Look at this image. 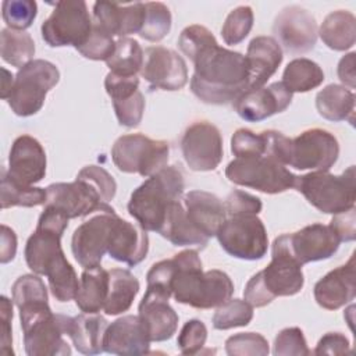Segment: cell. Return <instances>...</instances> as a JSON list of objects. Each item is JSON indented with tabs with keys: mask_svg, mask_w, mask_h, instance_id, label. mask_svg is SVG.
I'll return each mask as SVG.
<instances>
[{
	"mask_svg": "<svg viewBox=\"0 0 356 356\" xmlns=\"http://www.w3.org/2000/svg\"><path fill=\"white\" fill-rule=\"evenodd\" d=\"M305 284L302 264L277 245L271 246V261L256 273L243 289V298L253 307H263L277 296H292Z\"/></svg>",
	"mask_w": 356,
	"mask_h": 356,
	"instance_id": "cell-6",
	"label": "cell"
},
{
	"mask_svg": "<svg viewBox=\"0 0 356 356\" xmlns=\"http://www.w3.org/2000/svg\"><path fill=\"white\" fill-rule=\"evenodd\" d=\"M339 143L330 131L312 128L289 140L285 164L296 170L328 171L338 160Z\"/></svg>",
	"mask_w": 356,
	"mask_h": 356,
	"instance_id": "cell-13",
	"label": "cell"
},
{
	"mask_svg": "<svg viewBox=\"0 0 356 356\" xmlns=\"http://www.w3.org/2000/svg\"><path fill=\"white\" fill-rule=\"evenodd\" d=\"M107 320L97 313H82L71 317L68 337L75 349L82 355H99L104 352L103 337Z\"/></svg>",
	"mask_w": 356,
	"mask_h": 356,
	"instance_id": "cell-31",
	"label": "cell"
},
{
	"mask_svg": "<svg viewBox=\"0 0 356 356\" xmlns=\"http://www.w3.org/2000/svg\"><path fill=\"white\" fill-rule=\"evenodd\" d=\"M139 292L138 278L124 268L108 271V293L104 303V313L117 316L127 312Z\"/></svg>",
	"mask_w": 356,
	"mask_h": 356,
	"instance_id": "cell-35",
	"label": "cell"
},
{
	"mask_svg": "<svg viewBox=\"0 0 356 356\" xmlns=\"http://www.w3.org/2000/svg\"><path fill=\"white\" fill-rule=\"evenodd\" d=\"M149 252V236L139 225L121 217H115L110 231L107 253L111 259L125 263L129 267L145 260Z\"/></svg>",
	"mask_w": 356,
	"mask_h": 356,
	"instance_id": "cell-25",
	"label": "cell"
},
{
	"mask_svg": "<svg viewBox=\"0 0 356 356\" xmlns=\"http://www.w3.org/2000/svg\"><path fill=\"white\" fill-rule=\"evenodd\" d=\"M1 245H0V263L6 264L15 257L17 253V235L15 232L1 224Z\"/></svg>",
	"mask_w": 356,
	"mask_h": 356,
	"instance_id": "cell-56",
	"label": "cell"
},
{
	"mask_svg": "<svg viewBox=\"0 0 356 356\" xmlns=\"http://www.w3.org/2000/svg\"><path fill=\"white\" fill-rule=\"evenodd\" d=\"M174 274L171 280V296L178 303L195 309L218 307L231 299L234 282L221 270L203 273L202 261L196 250L188 249L174 257Z\"/></svg>",
	"mask_w": 356,
	"mask_h": 356,
	"instance_id": "cell-3",
	"label": "cell"
},
{
	"mask_svg": "<svg viewBox=\"0 0 356 356\" xmlns=\"http://www.w3.org/2000/svg\"><path fill=\"white\" fill-rule=\"evenodd\" d=\"M253 26V11L249 6H239L234 8L225 18L221 28L222 40L229 44L241 43L250 32Z\"/></svg>",
	"mask_w": 356,
	"mask_h": 356,
	"instance_id": "cell-42",
	"label": "cell"
},
{
	"mask_svg": "<svg viewBox=\"0 0 356 356\" xmlns=\"http://www.w3.org/2000/svg\"><path fill=\"white\" fill-rule=\"evenodd\" d=\"M78 175L90 181L96 186V189L100 192V195L106 203L113 200V197L115 196L117 184H115L114 178L103 167L90 164V165L83 167L78 172Z\"/></svg>",
	"mask_w": 356,
	"mask_h": 356,
	"instance_id": "cell-50",
	"label": "cell"
},
{
	"mask_svg": "<svg viewBox=\"0 0 356 356\" xmlns=\"http://www.w3.org/2000/svg\"><path fill=\"white\" fill-rule=\"evenodd\" d=\"M355 64H356V53L350 51L348 54H345L339 63H338V68H337V74L338 78L341 79V82L346 86H349L350 89H353L356 86V75H355Z\"/></svg>",
	"mask_w": 356,
	"mask_h": 356,
	"instance_id": "cell-55",
	"label": "cell"
},
{
	"mask_svg": "<svg viewBox=\"0 0 356 356\" xmlns=\"http://www.w3.org/2000/svg\"><path fill=\"white\" fill-rule=\"evenodd\" d=\"M3 21L10 29L24 31L36 18L38 4L33 0H6L1 4Z\"/></svg>",
	"mask_w": 356,
	"mask_h": 356,
	"instance_id": "cell-43",
	"label": "cell"
},
{
	"mask_svg": "<svg viewBox=\"0 0 356 356\" xmlns=\"http://www.w3.org/2000/svg\"><path fill=\"white\" fill-rule=\"evenodd\" d=\"M60 81L58 68L47 60H32L18 70L11 93L7 99L14 114L29 117L36 114L46 99V95Z\"/></svg>",
	"mask_w": 356,
	"mask_h": 356,
	"instance_id": "cell-9",
	"label": "cell"
},
{
	"mask_svg": "<svg viewBox=\"0 0 356 356\" xmlns=\"http://www.w3.org/2000/svg\"><path fill=\"white\" fill-rule=\"evenodd\" d=\"M138 312L150 341L161 342L172 338L178 327V314L170 306L167 298L146 289Z\"/></svg>",
	"mask_w": 356,
	"mask_h": 356,
	"instance_id": "cell-28",
	"label": "cell"
},
{
	"mask_svg": "<svg viewBox=\"0 0 356 356\" xmlns=\"http://www.w3.org/2000/svg\"><path fill=\"white\" fill-rule=\"evenodd\" d=\"M117 214L111 211H99L82 222L72 234L71 250L75 260L83 268L97 267L107 253L110 231Z\"/></svg>",
	"mask_w": 356,
	"mask_h": 356,
	"instance_id": "cell-17",
	"label": "cell"
},
{
	"mask_svg": "<svg viewBox=\"0 0 356 356\" xmlns=\"http://www.w3.org/2000/svg\"><path fill=\"white\" fill-rule=\"evenodd\" d=\"M316 108L328 121H349L353 124L355 93L342 85H327L316 96Z\"/></svg>",
	"mask_w": 356,
	"mask_h": 356,
	"instance_id": "cell-33",
	"label": "cell"
},
{
	"mask_svg": "<svg viewBox=\"0 0 356 356\" xmlns=\"http://www.w3.org/2000/svg\"><path fill=\"white\" fill-rule=\"evenodd\" d=\"M1 58L13 67L22 68L35 56V43L29 33L6 28L0 33Z\"/></svg>",
	"mask_w": 356,
	"mask_h": 356,
	"instance_id": "cell-37",
	"label": "cell"
},
{
	"mask_svg": "<svg viewBox=\"0 0 356 356\" xmlns=\"http://www.w3.org/2000/svg\"><path fill=\"white\" fill-rule=\"evenodd\" d=\"M28 356H70L68 337L71 317L54 314L47 300L29 302L18 307Z\"/></svg>",
	"mask_w": 356,
	"mask_h": 356,
	"instance_id": "cell-5",
	"label": "cell"
},
{
	"mask_svg": "<svg viewBox=\"0 0 356 356\" xmlns=\"http://www.w3.org/2000/svg\"><path fill=\"white\" fill-rule=\"evenodd\" d=\"M339 243L341 241L331 225L320 222L306 225L292 234H282L273 242L302 266L330 259L338 250Z\"/></svg>",
	"mask_w": 356,
	"mask_h": 356,
	"instance_id": "cell-14",
	"label": "cell"
},
{
	"mask_svg": "<svg viewBox=\"0 0 356 356\" xmlns=\"http://www.w3.org/2000/svg\"><path fill=\"white\" fill-rule=\"evenodd\" d=\"M295 189L321 213H345L355 207V165L348 167L341 175L328 171H312L300 175L296 178Z\"/></svg>",
	"mask_w": 356,
	"mask_h": 356,
	"instance_id": "cell-8",
	"label": "cell"
},
{
	"mask_svg": "<svg viewBox=\"0 0 356 356\" xmlns=\"http://www.w3.org/2000/svg\"><path fill=\"white\" fill-rule=\"evenodd\" d=\"M0 320H1V353L13 355V338H11V320H13V303L4 295L0 298Z\"/></svg>",
	"mask_w": 356,
	"mask_h": 356,
	"instance_id": "cell-54",
	"label": "cell"
},
{
	"mask_svg": "<svg viewBox=\"0 0 356 356\" xmlns=\"http://www.w3.org/2000/svg\"><path fill=\"white\" fill-rule=\"evenodd\" d=\"M104 88L111 97L118 122L127 128L138 127L145 111V97L139 90V78L108 72Z\"/></svg>",
	"mask_w": 356,
	"mask_h": 356,
	"instance_id": "cell-21",
	"label": "cell"
},
{
	"mask_svg": "<svg viewBox=\"0 0 356 356\" xmlns=\"http://www.w3.org/2000/svg\"><path fill=\"white\" fill-rule=\"evenodd\" d=\"M355 253L349 261L327 273L314 285V299L327 310H337L352 302L356 295L355 284Z\"/></svg>",
	"mask_w": 356,
	"mask_h": 356,
	"instance_id": "cell-26",
	"label": "cell"
},
{
	"mask_svg": "<svg viewBox=\"0 0 356 356\" xmlns=\"http://www.w3.org/2000/svg\"><path fill=\"white\" fill-rule=\"evenodd\" d=\"M108 293V271L102 266L85 268L79 278L75 303L83 313L103 310Z\"/></svg>",
	"mask_w": 356,
	"mask_h": 356,
	"instance_id": "cell-32",
	"label": "cell"
},
{
	"mask_svg": "<svg viewBox=\"0 0 356 356\" xmlns=\"http://www.w3.org/2000/svg\"><path fill=\"white\" fill-rule=\"evenodd\" d=\"M170 146L165 140H156L143 134L120 136L111 147L114 165L127 174L150 177L168 163Z\"/></svg>",
	"mask_w": 356,
	"mask_h": 356,
	"instance_id": "cell-10",
	"label": "cell"
},
{
	"mask_svg": "<svg viewBox=\"0 0 356 356\" xmlns=\"http://www.w3.org/2000/svg\"><path fill=\"white\" fill-rule=\"evenodd\" d=\"M318 35L327 47L345 51L356 42V18L346 10L332 11L324 18Z\"/></svg>",
	"mask_w": 356,
	"mask_h": 356,
	"instance_id": "cell-34",
	"label": "cell"
},
{
	"mask_svg": "<svg viewBox=\"0 0 356 356\" xmlns=\"http://www.w3.org/2000/svg\"><path fill=\"white\" fill-rule=\"evenodd\" d=\"M324 81L321 67L305 57L295 58L288 63L282 74V83L292 93H305L320 86Z\"/></svg>",
	"mask_w": 356,
	"mask_h": 356,
	"instance_id": "cell-36",
	"label": "cell"
},
{
	"mask_svg": "<svg viewBox=\"0 0 356 356\" xmlns=\"http://www.w3.org/2000/svg\"><path fill=\"white\" fill-rule=\"evenodd\" d=\"M145 19V3L136 1L120 4L111 1H96L93 4V22L111 36L127 38L139 33Z\"/></svg>",
	"mask_w": 356,
	"mask_h": 356,
	"instance_id": "cell-24",
	"label": "cell"
},
{
	"mask_svg": "<svg viewBox=\"0 0 356 356\" xmlns=\"http://www.w3.org/2000/svg\"><path fill=\"white\" fill-rule=\"evenodd\" d=\"M184 207L189 221L209 239L217 235L227 218L224 202L206 191H189L184 197Z\"/></svg>",
	"mask_w": 356,
	"mask_h": 356,
	"instance_id": "cell-29",
	"label": "cell"
},
{
	"mask_svg": "<svg viewBox=\"0 0 356 356\" xmlns=\"http://www.w3.org/2000/svg\"><path fill=\"white\" fill-rule=\"evenodd\" d=\"M11 293L13 302L17 307L35 300H49L44 282L33 274H24L18 277L11 288Z\"/></svg>",
	"mask_w": 356,
	"mask_h": 356,
	"instance_id": "cell-46",
	"label": "cell"
},
{
	"mask_svg": "<svg viewBox=\"0 0 356 356\" xmlns=\"http://www.w3.org/2000/svg\"><path fill=\"white\" fill-rule=\"evenodd\" d=\"M292 95L282 82H274L268 86L246 90L232 102V107L242 120L257 122L286 110L292 102Z\"/></svg>",
	"mask_w": 356,
	"mask_h": 356,
	"instance_id": "cell-20",
	"label": "cell"
},
{
	"mask_svg": "<svg viewBox=\"0 0 356 356\" xmlns=\"http://www.w3.org/2000/svg\"><path fill=\"white\" fill-rule=\"evenodd\" d=\"M140 75L153 89L178 90L188 82L185 60L163 46H150L145 50Z\"/></svg>",
	"mask_w": 356,
	"mask_h": 356,
	"instance_id": "cell-19",
	"label": "cell"
},
{
	"mask_svg": "<svg viewBox=\"0 0 356 356\" xmlns=\"http://www.w3.org/2000/svg\"><path fill=\"white\" fill-rule=\"evenodd\" d=\"M273 353L275 356H303L312 352L307 348L303 331L298 327L284 328L274 339Z\"/></svg>",
	"mask_w": 356,
	"mask_h": 356,
	"instance_id": "cell-47",
	"label": "cell"
},
{
	"mask_svg": "<svg viewBox=\"0 0 356 356\" xmlns=\"http://www.w3.org/2000/svg\"><path fill=\"white\" fill-rule=\"evenodd\" d=\"M207 339V328L204 323L192 318L184 324L178 335V348L182 355H196L202 350Z\"/></svg>",
	"mask_w": 356,
	"mask_h": 356,
	"instance_id": "cell-49",
	"label": "cell"
},
{
	"mask_svg": "<svg viewBox=\"0 0 356 356\" xmlns=\"http://www.w3.org/2000/svg\"><path fill=\"white\" fill-rule=\"evenodd\" d=\"M225 352L229 356H267L268 342L257 332H239L225 341Z\"/></svg>",
	"mask_w": 356,
	"mask_h": 356,
	"instance_id": "cell-44",
	"label": "cell"
},
{
	"mask_svg": "<svg viewBox=\"0 0 356 356\" xmlns=\"http://www.w3.org/2000/svg\"><path fill=\"white\" fill-rule=\"evenodd\" d=\"M225 177L235 185L252 188L268 195L295 188L298 178V175L291 172L285 164L271 153L268 139L267 150L263 154L235 157L229 161L225 168Z\"/></svg>",
	"mask_w": 356,
	"mask_h": 356,
	"instance_id": "cell-7",
	"label": "cell"
},
{
	"mask_svg": "<svg viewBox=\"0 0 356 356\" xmlns=\"http://www.w3.org/2000/svg\"><path fill=\"white\" fill-rule=\"evenodd\" d=\"M185 163L193 171H213L222 160V138L216 125L197 121L189 125L181 139Z\"/></svg>",
	"mask_w": 356,
	"mask_h": 356,
	"instance_id": "cell-16",
	"label": "cell"
},
{
	"mask_svg": "<svg viewBox=\"0 0 356 356\" xmlns=\"http://www.w3.org/2000/svg\"><path fill=\"white\" fill-rule=\"evenodd\" d=\"M267 150L266 132L254 134L250 129L241 128L234 132L231 138V152L235 157L263 154Z\"/></svg>",
	"mask_w": 356,
	"mask_h": 356,
	"instance_id": "cell-48",
	"label": "cell"
},
{
	"mask_svg": "<svg viewBox=\"0 0 356 356\" xmlns=\"http://www.w3.org/2000/svg\"><path fill=\"white\" fill-rule=\"evenodd\" d=\"M314 355H345L349 353V339L341 332H327L320 338Z\"/></svg>",
	"mask_w": 356,
	"mask_h": 356,
	"instance_id": "cell-53",
	"label": "cell"
},
{
	"mask_svg": "<svg viewBox=\"0 0 356 356\" xmlns=\"http://www.w3.org/2000/svg\"><path fill=\"white\" fill-rule=\"evenodd\" d=\"M8 177L18 184L32 186L46 174V152L31 135L18 136L8 156Z\"/></svg>",
	"mask_w": 356,
	"mask_h": 356,
	"instance_id": "cell-22",
	"label": "cell"
},
{
	"mask_svg": "<svg viewBox=\"0 0 356 356\" xmlns=\"http://www.w3.org/2000/svg\"><path fill=\"white\" fill-rule=\"evenodd\" d=\"M143 50L138 40L132 38H120L115 42L113 56L106 61L110 72L122 76H134L140 72L143 65Z\"/></svg>",
	"mask_w": 356,
	"mask_h": 356,
	"instance_id": "cell-39",
	"label": "cell"
},
{
	"mask_svg": "<svg viewBox=\"0 0 356 356\" xmlns=\"http://www.w3.org/2000/svg\"><path fill=\"white\" fill-rule=\"evenodd\" d=\"M225 211L228 216L235 214H259L261 211V200L243 191H232L225 202Z\"/></svg>",
	"mask_w": 356,
	"mask_h": 356,
	"instance_id": "cell-51",
	"label": "cell"
},
{
	"mask_svg": "<svg viewBox=\"0 0 356 356\" xmlns=\"http://www.w3.org/2000/svg\"><path fill=\"white\" fill-rule=\"evenodd\" d=\"M93 21L83 0H63L40 26L42 38L50 47L74 46L78 49L89 36Z\"/></svg>",
	"mask_w": 356,
	"mask_h": 356,
	"instance_id": "cell-11",
	"label": "cell"
},
{
	"mask_svg": "<svg viewBox=\"0 0 356 356\" xmlns=\"http://www.w3.org/2000/svg\"><path fill=\"white\" fill-rule=\"evenodd\" d=\"M356 213L355 207L345 211V213H338L334 214L330 225L338 235L341 242H352L356 238Z\"/></svg>",
	"mask_w": 356,
	"mask_h": 356,
	"instance_id": "cell-52",
	"label": "cell"
},
{
	"mask_svg": "<svg viewBox=\"0 0 356 356\" xmlns=\"http://www.w3.org/2000/svg\"><path fill=\"white\" fill-rule=\"evenodd\" d=\"M253 318V306L242 299H229L217 307L213 316V327L216 330H229L245 327Z\"/></svg>",
	"mask_w": 356,
	"mask_h": 356,
	"instance_id": "cell-41",
	"label": "cell"
},
{
	"mask_svg": "<svg viewBox=\"0 0 356 356\" xmlns=\"http://www.w3.org/2000/svg\"><path fill=\"white\" fill-rule=\"evenodd\" d=\"M273 33L288 53L302 54L314 49L318 29L314 17L306 8L289 6L275 17Z\"/></svg>",
	"mask_w": 356,
	"mask_h": 356,
	"instance_id": "cell-18",
	"label": "cell"
},
{
	"mask_svg": "<svg viewBox=\"0 0 356 356\" xmlns=\"http://www.w3.org/2000/svg\"><path fill=\"white\" fill-rule=\"evenodd\" d=\"M178 46L193 63L191 90L203 103L228 104L248 90L246 57L221 47L206 26H186L179 35Z\"/></svg>",
	"mask_w": 356,
	"mask_h": 356,
	"instance_id": "cell-1",
	"label": "cell"
},
{
	"mask_svg": "<svg viewBox=\"0 0 356 356\" xmlns=\"http://www.w3.org/2000/svg\"><path fill=\"white\" fill-rule=\"evenodd\" d=\"M171 29V13L168 7L160 1L145 3V19L140 38L149 42H160Z\"/></svg>",
	"mask_w": 356,
	"mask_h": 356,
	"instance_id": "cell-40",
	"label": "cell"
},
{
	"mask_svg": "<svg viewBox=\"0 0 356 356\" xmlns=\"http://www.w3.org/2000/svg\"><path fill=\"white\" fill-rule=\"evenodd\" d=\"M68 218L51 206H44L36 229L25 245V261L38 275H46L56 300L75 299L79 280L74 267L67 260L61 236L68 227Z\"/></svg>",
	"mask_w": 356,
	"mask_h": 356,
	"instance_id": "cell-2",
	"label": "cell"
},
{
	"mask_svg": "<svg viewBox=\"0 0 356 356\" xmlns=\"http://www.w3.org/2000/svg\"><path fill=\"white\" fill-rule=\"evenodd\" d=\"M76 50L85 58L95 61H107L115 50V42L113 40V36L110 33H107L104 29H102L99 25L93 22L92 32Z\"/></svg>",
	"mask_w": 356,
	"mask_h": 356,
	"instance_id": "cell-45",
	"label": "cell"
},
{
	"mask_svg": "<svg viewBox=\"0 0 356 356\" xmlns=\"http://www.w3.org/2000/svg\"><path fill=\"white\" fill-rule=\"evenodd\" d=\"M47 199L44 206H51L68 220L85 217L93 211L114 210L106 203L96 186L76 175L74 182H57L46 188Z\"/></svg>",
	"mask_w": 356,
	"mask_h": 356,
	"instance_id": "cell-15",
	"label": "cell"
},
{
	"mask_svg": "<svg viewBox=\"0 0 356 356\" xmlns=\"http://www.w3.org/2000/svg\"><path fill=\"white\" fill-rule=\"evenodd\" d=\"M159 234L175 246H195L197 249H204L209 243V238L189 221L181 200L171 203Z\"/></svg>",
	"mask_w": 356,
	"mask_h": 356,
	"instance_id": "cell-30",
	"label": "cell"
},
{
	"mask_svg": "<svg viewBox=\"0 0 356 356\" xmlns=\"http://www.w3.org/2000/svg\"><path fill=\"white\" fill-rule=\"evenodd\" d=\"M248 90L261 88L282 63V49L271 36H256L250 40L246 51Z\"/></svg>",
	"mask_w": 356,
	"mask_h": 356,
	"instance_id": "cell-27",
	"label": "cell"
},
{
	"mask_svg": "<svg viewBox=\"0 0 356 356\" xmlns=\"http://www.w3.org/2000/svg\"><path fill=\"white\" fill-rule=\"evenodd\" d=\"M3 74H4V78H3V85H1V97L3 99H8L10 93H11V89H13V85H14V78H13V74L10 71H7L6 68L1 70Z\"/></svg>",
	"mask_w": 356,
	"mask_h": 356,
	"instance_id": "cell-57",
	"label": "cell"
},
{
	"mask_svg": "<svg viewBox=\"0 0 356 356\" xmlns=\"http://www.w3.org/2000/svg\"><path fill=\"white\" fill-rule=\"evenodd\" d=\"M184 189L182 172L175 165H165L131 193L128 213L145 231L159 232L168 207L181 200Z\"/></svg>",
	"mask_w": 356,
	"mask_h": 356,
	"instance_id": "cell-4",
	"label": "cell"
},
{
	"mask_svg": "<svg viewBox=\"0 0 356 356\" xmlns=\"http://www.w3.org/2000/svg\"><path fill=\"white\" fill-rule=\"evenodd\" d=\"M149 334L139 316L127 314L107 325L103 349L113 355H146L150 348Z\"/></svg>",
	"mask_w": 356,
	"mask_h": 356,
	"instance_id": "cell-23",
	"label": "cell"
},
{
	"mask_svg": "<svg viewBox=\"0 0 356 356\" xmlns=\"http://www.w3.org/2000/svg\"><path fill=\"white\" fill-rule=\"evenodd\" d=\"M221 248L232 257L260 260L266 256L268 236L257 214H235L224 220L217 231Z\"/></svg>",
	"mask_w": 356,
	"mask_h": 356,
	"instance_id": "cell-12",
	"label": "cell"
},
{
	"mask_svg": "<svg viewBox=\"0 0 356 356\" xmlns=\"http://www.w3.org/2000/svg\"><path fill=\"white\" fill-rule=\"evenodd\" d=\"M47 199V192L43 188L26 186L11 179L6 171L1 168V209L8 207H35L44 204Z\"/></svg>",
	"mask_w": 356,
	"mask_h": 356,
	"instance_id": "cell-38",
	"label": "cell"
}]
</instances>
